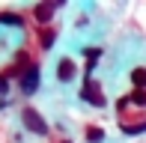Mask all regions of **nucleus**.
<instances>
[{"label": "nucleus", "instance_id": "obj_1", "mask_svg": "<svg viewBox=\"0 0 146 143\" xmlns=\"http://www.w3.org/2000/svg\"><path fill=\"white\" fill-rule=\"evenodd\" d=\"M81 99L90 101L92 107H104V93H102V87H98V81H92V77H87V81H84Z\"/></svg>", "mask_w": 146, "mask_h": 143}, {"label": "nucleus", "instance_id": "obj_2", "mask_svg": "<svg viewBox=\"0 0 146 143\" xmlns=\"http://www.w3.org/2000/svg\"><path fill=\"white\" fill-rule=\"evenodd\" d=\"M21 119H24V125H27L30 131H36V134H45V131H48L45 119H42V116H39L33 107H24V110H21Z\"/></svg>", "mask_w": 146, "mask_h": 143}, {"label": "nucleus", "instance_id": "obj_3", "mask_svg": "<svg viewBox=\"0 0 146 143\" xmlns=\"http://www.w3.org/2000/svg\"><path fill=\"white\" fill-rule=\"evenodd\" d=\"M36 87H39V69L27 66V72H24V77H21V89L24 93H36Z\"/></svg>", "mask_w": 146, "mask_h": 143}, {"label": "nucleus", "instance_id": "obj_4", "mask_svg": "<svg viewBox=\"0 0 146 143\" xmlns=\"http://www.w3.org/2000/svg\"><path fill=\"white\" fill-rule=\"evenodd\" d=\"M60 3H39L36 9H33V15H36V21H51V15H54Z\"/></svg>", "mask_w": 146, "mask_h": 143}, {"label": "nucleus", "instance_id": "obj_5", "mask_svg": "<svg viewBox=\"0 0 146 143\" xmlns=\"http://www.w3.org/2000/svg\"><path fill=\"white\" fill-rule=\"evenodd\" d=\"M57 77H60V81H72V77H75V63H72V60H60Z\"/></svg>", "mask_w": 146, "mask_h": 143}, {"label": "nucleus", "instance_id": "obj_6", "mask_svg": "<svg viewBox=\"0 0 146 143\" xmlns=\"http://www.w3.org/2000/svg\"><path fill=\"white\" fill-rule=\"evenodd\" d=\"M54 39H57V30H51V27L39 30V45H42V48H51V45H54Z\"/></svg>", "mask_w": 146, "mask_h": 143}, {"label": "nucleus", "instance_id": "obj_7", "mask_svg": "<svg viewBox=\"0 0 146 143\" xmlns=\"http://www.w3.org/2000/svg\"><path fill=\"white\" fill-rule=\"evenodd\" d=\"M0 24H12V27H21V15H15V12H0Z\"/></svg>", "mask_w": 146, "mask_h": 143}, {"label": "nucleus", "instance_id": "obj_8", "mask_svg": "<svg viewBox=\"0 0 146 143\" xmlns=\"http://www.w3.org/2000/svg\"><path fill=\"white\" fill-rule=\"evenodd\" d=\"M131 81H134L137 89H146V69H134L131 72Z\"/></svg>", "mask_w": 146, "mask_h": 143}, {"label": "nucleus", "instance_id": "obj_9", "mask_svg": "<svg viewBox=\"0 0 146 143\" xmlns=\"http://www.w3.org/2000/svg\"><path fill=\"white\" fill-rule=\"evenodd\" d=\"M87 140H90V143H102V140H104V131H102L98 125H90V128H87Z\"/></svg>", "mask_w": 146, "mask_h": 143}, {"label": "nucleus", "instance_id": "obj_10", "mask_svg": "<svg viewBox=\"0 0 146 143\" xmlns=\"http://www.w3.org/2000/svg\"><path fill=\"white\" fill-rule=\"evenodd\" d=\"M128 101L137 105V107H146V89H134V93L128 95Z\"/></svg>", "mask_w": 146, "mask_h": 143}, {"label": "nucleus", "instance_id": "obj_11", "mask_svg": "<svg viewBox=\"0 0 146 143\" xmlns=\"http://www.w3.org/2000/svg\"><path fill=\"white\" fill-rule=\"evenodd\" d=\"M98 57H102V51H98V48H87V72H92V66H96Z\"/></svg>", "mask_w": 146, "mask_h": 143}, {"label": "nucleus", "instance_id": "obj_12", "mask_svg": "<svg viewBox=\"0 0 146 143\" xmlns=\"http://www.w3.org/2000/svg\"><path fill=\"white\" fill-rule=\"evenodd\" d=\"M0 93H6V81H3V75H0Z\"/></svg>", "mask_w": 146, "mask_h": 143}, {"label": "nucleus", "instance_id": "obj_13", "mask_svg": "<svg viewBox=\"0 0 146 143\" xmlns=\"http://www.w3.org/2000/svg\"><path fill=\"white\" fill-rule=\"evenodd\" d=\"M63 143H72V140H63Z\"/></svg>", "mask_w": 146, "mask_h": 143}]
</instances>
